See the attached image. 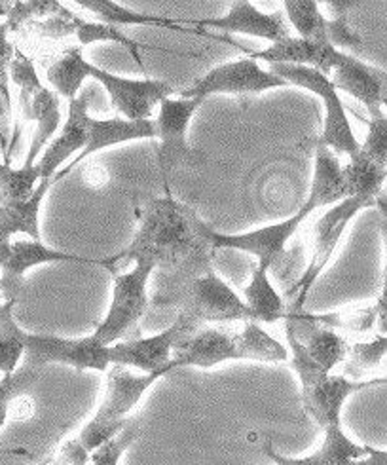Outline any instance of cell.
I'll return each instance as SVG.
<instances>
[{"mask_svg": "<svg viewBox=\"0 0 387 465\" xmlns=\"http://www.w3.org/2000/svg\"><path fill=\"white\" fill-rule=\"evenodd\" d=\"M64 8L63 5L55 3V0H29V3H12L6 27L8 31H15L21 25H31L35 21L52 17L55 14H61Z\"/></svg>", "mask_w": 387, "mask_h": 465, "instance_id": "34", "label": "cell"}, {"mask_svg": "<svg viewBox=\"0 0 387 465\" xmlns=\"http://www.w3.org/2000/svg\"><path fill=\"white\" fill-rule=\"evenodd\" d=\"M369 128H371V134H369L367 141H364V144H361L359 153L371 158L376 163L387 165V120H385V116L371 120Z\"/></svg>", "mask_w": 387, "mask_h": 465, "instance_id": "41", "label": "cell"}, {"mask_svg": "<svg viewBox=\"0 0 387 465\" xmlns=\"http://www.w3.org/2000/svg\"><path fill=\"white\" fill-rule=\"evenodd\" d=\"M287 86V82L279 76L263 71L254 59H242L226 63L213 69L202 80L194 84L192 88L183 90V99L203 101L213 94H261L266 90Z\"/></svg>", "mask_w": 387, "mask_h": 465, "instance_id": "14", "label": "cell"}, {"mask_svg": "<svg viewBox=\"0 0 387 465\" xmlns=\"http://www.w3.org/2000/svg\"><path fill=\"white\" fill-rule=\"evenodd\" d=\"M154 268L156 266L150 259H137L132 272L114 276L111 310L92 334L103 346H111L116 341H135L139 334V320L150 304L146 283Z\"/></svg>", "mask_w": 387, "mask_h": 465, "instance_id": "6", "label": "cell"}, {"mask_svg": "<svg viewBox=\"0 0 387 465\" xmlns=\"http://www.w3.org/2000/svg\"><path fill=\"white\" fill-rule=\"evenodd\" d=\"M38 380V367L27 365L21 367V371H15L12 374H5V378L0 380V428L6 424V416L10 403L29 390Z\"/></svg>", "mask_w": 387, "mask_h": 465, "instance_id": "35", "label": "cell"}, {"mask_svg": "<svg viewBox=\"0 0 387 465\" xmlns=\"http://www.w3.org/2000/svg\"><path fill=\"white\" fill-rule=\"evenodd\" d=\"M272 74L285 80L287 84H294L304 90L313 92L319 95L327 107L325 118V130L317 146H334V151L340 154H348L350 158L357 156L361 144L355 139L352 125L348 122L346 111L336 94V88L331 84L329 76L321 74L315 69L303 67V65H285V63H272Z\"/></svg>", "mask_w": 387, "mask_h": 465, "instance_id": "9", "label": "cell"}, {"mask_svg": "<svg viewBox=\"0 0 387 465\" xmlns=\"http://www.w3.org/2000/svg\"><path fill=\"white\" fill-rule=\"evenodd\" d=\"M198 99H164L160 103V116L156 120L160 151H158V167L164 181L169 173L181 165H200L205 156L192 149L186 141L188 124L200 107Z\"/></svg>", "mask_w": 387, "mask_h": 465, "instance_id": "11", "label": "cell"}, {"mask_svg": "<svg viewBox=\"0 0 387 465\" xmlns=\"http://www.w3.org/2000/svg\"><path fill=\"white\" fill-rule=\"evenodd\" d=\"M17 302L6 301L0 306V372L12 374L25 351V334L14 322V306Z\"/></svg>", "mask_w": 387, "mask_h": 465, "instance_id": "29", "label": "cell"}, {"mask_svg": "<svg viewBox=\"0 0 387 465\" xmlns=\"http://www.w3.org/2000/svg\"><path fill=\"white\" fill-rule=\"evenodd\" d=\"M76 36H78V42H80L82 46L92 45V42H103V40L118 42V45H122L124 48L129 50V54L134 55V59L139 63L141 67H144V65H143V59L139 57V48H141V45H139V42H134V40H129L127 36H124V35L118 31V27L106 25V24H90V21L80 19L78 29H76Z\"/></svg>", "mask_w": 387, "mask_h": 465, "instance_id": "36", "label": "cell"}, {"mask_svg": "<svg viewBox=\"0 0 387 465\" xmlns=\"http://www.w3.org/2000/svg\"><path fill=\"white\" fill-rule=\"evenodd\" d=\"M350 465H387V454L383 450H371L364 460H355Z\"/></svg>", "mask_w": 387, "mask_h": 465, "instance_id": "42", "label": "cell"}, {"mask_svg": "<svg viewBox=\"0 0 387 465\" xmlns=\"http://www.w3.org/2000/svg\"><path fill=\"white\" fill-rule=\"evenodd\" d=\"M371 450V447H361L350 440L343 435L342 426L325 430V442H322V447L308 458H287L279 454L272 447L270 440L264 442V454L275 465H350L352 461L367 456Z\"/></svg>", "mask_w": 387, "mask_h": 465, "instance_id": "22", "label": "cell"}, {"mask_svg": "<svg viewBox=\"0 0 387 465\" xmlns=\"http://www.w3.org/2000/svg\"><path fill=\"white\" fill-rule=\"evenodd\" d=\"M198 329L202 327L192 323L188 317L179 315L174 327H169L156 336L139 338V341H127L124 344L111 346V363L122 367H135L144 371L146 374H167L175 369L174 363H171L174 350Z\"/></svg>", "mask_w": 387, "mask_h": 465, "instance_id": "12", "label": "cell"}, {"mask_svg": "<svg viewBox=\"0 0 387 465\" xmlns=\"http://www.w3.org/2000/svg\"><path fill=\"white\" fill-rule=\"evenodd\" d=\"M52 184V179L40 181V184L35 188L33 196L27 202L0 207V251L6 249L12 243V236L19 234V232L33 238V242H40L38 211Z\"/></svg>", "mask_w": 387, "mask_h": 465, "instance_id": "23", "label": "cell"}, {"mask_svg": "<svg viewBox=\"0 0 387 465\" xmlns=\"http://www.w3.org/2000/svg\"><path fill=\"white\" fill-rule=\"evenodd\" d=\"M78 5L85 10H90L94 15H97L101 19V24L106 25H143V24H154V25H162V27H174V29H181L177 25H174L175 21H169L158 15H144V14H137L134 10H127L116 3H111V0H78Z\"/></svg>", "mask_w": 387, "mask_h": 465, "instance_id": "30", "label": "cell"}, {"mask_svg": "<svg viewBox=\"0 0 387 465\" xmlns=\"http://www.w3.org/2000/svg\"><path fill=\"white\" fill-rule=\"evenodd\" d=\"M88 76L97 78L111 97L113 107L125 116V120H150L158 103L174 94V86L158 80H129L106 73L92 63L85 65Z\"/></svg>", "mask_w": 387, "mask_h": 465, "instance_id": "15", "label": "cell"}, {"mask_svg": "<svg viewBox=\"0 0 387 465\" xmlns=\"http://www.w3.org/2000/svg\"><path fill=\"white\" fill-rule=\"evenodd\" d=\"M213 230L192 207L171 196L150 200L143 211L139 230L132 242L116 257L103 259V266L116 276L118 270L150 259L154 266L171 273L169 280L192 276L213 268Z\"/></svg>", "mask_w": 387, "mask_h": 465, "instance_id": "1", "label": "cell"}, {"mask_svg": "<svg viewBox=\"0 0 387 465\" xmlns=\"http://www.w3.org/2000/svg\"><path fill=\"white\" fill-rule=\"evenodd\" d=\"M346 188L342 181V167L336 156L327 146H317L315 154V173L310 190V198L303 205L308 213L321 205H331L336 202L346 200Z\"/></svg>", "mask_w": 387, "mask_h": 465, "instance_id": "24", "label": "cell"}, {"mask_svg": "<svg viewBox=\"0 0 387 465\" xmlns=\"http://www.w3.org/2000/svg\"><path fill=\"white\" fill-rule=\"evenodd\" d=\"M25 363L42 367L46 363L71 365L78 371H106L111 365V346H103L94 336L69 341V338L25 334Z\"/></svg>", "mask_w": 387, "mask_h": 465, "instance_id": "13", "label": "cell"}, {"mask_svg": "<svg viewBox=\"0 0 387 465\" xmlns=\"http://www.w3.org/2000/svg\"><path fill=\"white\" fill-rule=\"evenodd\" d=\"M36 181H40L36 165L12 169L8 163H0V207L27 202L35 193Z\"/></svg>", "mask_w": 387, "mask_h": 465, "instance_id": "31", "label": "cell"}, {"mask_svg": "<svg viewBox=\"0 0 387 465\" xmlns=\"http://www.w3.org/2000/svg\"><path fill=\"white\" fill-rule=\"evenodd\" d=\"M289 357L283 344L261 329L256 322H247L242 332L219 329H198L175 350L174 367L211 369L230 359H253V361H285Z\"/></svg>", "mask_w": 387, "mask_h": 465, "instance_id": "3", "label": "cell"}, {"mask_svg": "<svg viewBox=\"0 0 387 465\" xmlns=\"http://www.w3.org/2000/svg\"><path fill=\"white\" fill-rule=\"evenodd\" d=\"M371 205H374V202L367 200V198H357V196L346 198V200H342L336 207L327 211V213L317 221L315 247H313L312 261H310L308 268H304V272L300 273L298 280L287 289V297H289L287 313L303 312L308 294H310L313 283L317 282V278L321 276V272L327 268L332 252L336 251V247L342 240L343 230L348 228L350 221L359 213L361 209L371 207Z\"/></svg>", "mask_w": 387, "mask_h": 465, "instance_id": "7", "label": "cell"}, {"mask_svg": "<svg viewBox=\"0 0 387 465\" xmlns=\"http://www.w3.org/2000/svg\"><path fill=\"white\" fill-rule=\"evenodd\" d=\"M10 78L19 86V111L24 120L36 122L35 137L24 167H33L36 154L42 151L54 134L59 128V97L46 86H42L40 78L36 76L33 61L24 55L15 54L10 61Z\"/></svg>", "mask_w": 387, "mask_h": 465, "instance_id": "8", "label": "cell"}, {"mask_svg": "<svg viewBox=\"0 0 387 465\" xmlns=\"http://www.w3.org/2000/svg\"><path fill=\"white\" fill-rule=\"evenodd\" d=\"M158 137V125L154 120H122V118H111V120H94L88 118L85 122V146L82 154L67 167L59 172L52 181L57 183L64 175L73 172V167L80 165L90 154L106 149L125 141L135 139H153Z\"/></svg>", "mask_w": 387, "mask_h": 465, "instance_id": "19", "label": "cell"}, {"mask_svg": "<svg viewBox=\"0 0 387 465\" xmlns=\"http://www.w3.org/2000/svg\"><path fill=\"white\" fill-rule=\"evenodd\" d=\"M331 84L334 88L348 92L357 97L369 109L372 120L383 118L382 107L387 97V74L382 69L364 65L362 61L342 54L338 65L332 69Z\"/></svg>", "mask_w": 387, "mask_h": 465, "instance_id": "17", "label": "cell"}, {"mask_svg": "<svg viewBox=\"0 0 387 465\" xmlns=\"http://www.w3.org/2000/svg\"><path fill=\"white\" fill-rule=\"evenodd\" d=\"M8 27L6 24H0V122H10L12 116V103H10V90H8V69L10 61L14 57V48L8 42ZM0 144L6 146V139L3 134V124H0Z\"/></svg>", "mask_w": 387, "mask_h": 465, "instance_id": "37", "label": "cell"}, {"mask_svg": "<svg viewBox=\"0 0 387 465\" xmlns=\"http://www.w3.org/2000/svg\"><path fill=\"white\" fill-rule=\"evenodd\" d=\"M387 351V338L383 334L376 336L372 342H357L348 346L346 355V374L359 376L372 371L383 363Z\"/></svg>", "mask_w": 387, "mask_h": 465, "instance_id": "33", "label": "cell"}, {"mask_svg": "<svg viewBox=\"0 0 387 465\" xmlns=\"http://www.w3.org/2000/svg\"><path fill=\"white\" fill-rule=\"evenodd\" d=\"M88 118V101L84 97L73 99L69 104V118L61 135L48 146V151L36 165L40 181H50L64 160L85 146V122Z\"/></svg>", "mask_w": 387, "mask_h": 465, "instance_id": "21", "label": "cell"}, {"mask_svg": "<svg viewBox=\"0 0 387 465\" xmlns=\"http://www.w3.org/2000/svg\"><path fill=\"white\" fill-rule=\"evenodd\" d=\"M310 213L303 207L298 213L283 223L264 226L261 230L247 232V234L226 236L213 232L211 243L214 249H240L253 252L258 257V262H266L268 270L273 268L275 276L285 282L283 285H291V276L294 272V249L287 252L285 245L294 236L300 223H303Z\"/></svg>", "mask_w": 387, "mask_h": 465, "instance_id": "10", "label": "cell"}, {"mask_svg": "<svg viewBox=\"0 0 387 465\" xmlns=\"http://www.w3.org/2000/svg\"><path fill=\"white\" fill-rule=\"evenodd\" d=\"M194 25L211 27L230 33H243L258 38L272 40L273 45L291 36L285 15L282 12L263 14L247 0H235L230 5V12L219 19H198Z\"/></svg>", "mask_w": 387, "mask_h": 465, "instance_id": "18", "label": "cell"}, {"mask_svg": "<svg viewBox=\"0 0 387 465\" xmlns=\"http://www.w3.org/2000/svg\"><path fill=\"white\" fill-rule=\"evenodd\" d=\"M387 165L376 163L364 154L357 153L348 165L342 167V181L348 198H367L376 202L382 198V188L385 181Z\"/></svg>", "mask_w": 387, "mask_h": 465, "instance_id": "26", "label": "cell"}, {"mask_svg": "<svg viewBox=\"0 0 387 465\" xmlns=\"http://www.w3.org/2000/svg\"><path fill=\"white\" fill-rule=\"evenodd\" d=\"M247 308L253 313V322H264L275 323L279 320H285V302L279 297V292L272 287L268 280V264L258 262L253 270V278L249 287L245 289Z\"/></svg>", "mask_w": 387, "mask_h": 465, "instance_id": "25", "label": "cell"}, {"mask_svg": "<svg viewBox=\"0 0 387 465\" xmlns=\"http://www.w3.org/2000/svg\"><path fill=\"white\" fill-rule=\"evenodd\" d=\"M312 315V313H310ZM312 320L319 325L332 327V329H348L355 332H367L374 325L378 331H385V291L372 308L353 310V312H334L327 315H312Z\"/></svg>", "mask_w": 387, "mask_h": 465, "instance_id": "28", "label": "cell"}, {"mask_svg": "<svg viewBox=\"0 0 387 465\" xmlns=\"http://www.w3.org/2000/svg\"><path fill=\"white\" fill-rule=\"evenodd\" d=\"M285 10L300 38L317 42V45H329L325 35L327 19L321 15L317 3L313 0H287Z\"/></svg>", "mask_w": 387, "mask_h": 465, "instance_id": "32", "label": "cell"}, {"mask_svg": "<svg viewBox=\"0 0 387 465\" xmlns=\"http://www.w3.org/2000/svg\"><path fill=\"white\" fill-rule=\"evenodd\" d=\"M78 24H80L78 15H74L69 10H63L61 14H55L52 17L35 21V24H31V29H33V33H36L42 38L57 40V38L76 35Z\"/></svg>", "mask_w": 387, "mask_h": 465, "instance_id": "39", "label": "cell"}, {"mask_svg": "<svg viewBox=\"0 0 387 465\" xmlns=\"http://www.w3.org/2000/svg\"><path fill=\"white\" fill-rule=\"evenodd\" d=\"M167 285L156 292L150 304L175 308L179 315L188 317L192 323H219V322H253L247 304L235 294L213 268L167 280Z\"/></svg>", "mask_w": 387, "mask_h": 465, "instance_id": "4", "label": "cell"}, {"mask_svg": "<svg viewBox=\"0 0 387 465\" xmlns=\"http://www.w3.org/2000/svg\"><path fill=\"white\" fill-rule=\"evenodd\" d=\"M162 376L164 372L134 376L127 367L114 365L109 371V378H106V393L95 418L76 439L69 440L61 449L54 465H88L90 454L127 426L125 416L134 411L144 391Z\"/></svg>", "mask_w": 387, "mask_h": 465, "instance_id": "2", "label": "cell"}, {"mask_svg": "<svg viewBox=\"0 0 387 465\" xmlns=\"http://www.w3.org/2000/svg\"><path fill=\"white\" fill-rule=\"evenodd\" d=\"M340 55L342 54L331 45H317V42H310L300 36H289L277 42V45H272L268 50L253 54L251 59L285 63V65H303L327 76L338 65Z\"/></svg>", "mask_w": 387, "mask_h": 465, "instance_id": "20", "label": "cell"}, {"mask_svg": "<svg viewBox=\"0 0 387 465\" xmlns=\"http://www.w3.org/2000/svg\"><path fill=\"white\" fill-rule=\"evenodd\" d=\"M285 329L293 350V369L303 382L304 411L322 430L340 426L342 405L352 393L385 384V378L371 380V382H353L346 376H332L331 372H325L312 361L304 344L294 336L293 327L287 323Z\"/></svg>", "mask_w": 387, "mask_h": 465, "instance_id": "5", "label": "cell"}, {"mask_svg": "<svg viewBox=\"0 0 387 465\" xmlns=\"http://www.w3.org/2000/svg\"><path fill=\"white\" fill-rule=\"evenodd\" d=\"M325 35H327L329 45L336 50H338V46L340 48H353V50L362 48V38L348 24V14L336 15L332 21H325Z\"/></svg>", "mask_w": 387, "mask_h": 465, "instance_id": "40", "label": "cell"}, {"mask_svg": "<svg viewBox=\"0 0 387 465\" xmlns=\"http://www.w3.org/2000/svg\"><path fill=\"white\" fill-rule=\"evenodd\" d=\"M59 261H73L82 264H99L103 266V261L76 257L71 252L54 251L40 242H14L6 249L0 251V268H3V278H0V292L5 294V299L17 302L21 294H24V283H25V272L36 264L45 262H59Z\"/></svg>", "mask_w": 387, "mask_h": 465, "instance_id": "16", "label": "cell"}, {"mask_svg": "<svg viewBox=\"0 0 387 465\" xmlns=\"http://www.w3.org/2000/svg\"><path fill=\"white\" fill-rule=\"evenodd\" d=\"M139 430L125 426L116 437L104 440L101 447H97L90 454V463L92 465H118L122 454L129 449V445L137 439Z\"/></svg>", "mask_w": 387, "mask_h": 465, "instance_id": "38", "label": "cell"}, {"mask_svg": "<svg viewBox=\"0 0 387 465\" xmlns=\"http://www.w3.org/2000/svg\"><path fill=\"white\" fill-rule=\"evenodd\" d=\"M85 65H88V61L82 57V52L78 48H69L52 63V67L48 69V80L59 95L73 101L76 99L84 80L88 78Z\"/></svg>", "mask_w": 387, "mask_h": 465, "instance_id": "27", "label": "cell"}]
</instances>
